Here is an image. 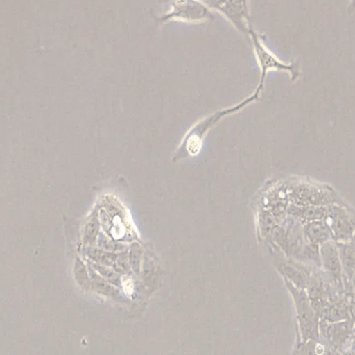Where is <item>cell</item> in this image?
Here are the masks:
<instances>
[{
	"mask_svg": "<svg viewBox=\"0 0 355 355\" xmlns=\"http://www.w3.org/2000/svg\"><path fill=\"white\" fill-rule=\"evenodd\" d=\"M261 92L256 91L254 95L250 96L248 99L244 101L240 102L233 107L225 108L223 110H219V112H214L211 116H207L204 120L198 122V124L194 125L187 135L184 137L183 141H182L181 146L175 154L174 162L178 160L183 159L185 157H189V156H196L200 153L202 150V141H204L205 135L209 132L211 127L214 126L218 121L225 116H229V114H235L238 110H242V108L248 106V104L252 103L259 99Z\"/></svg>",
	"mask_w": 355,
	"mask_h": 355,
	"instance_id": "cell-1",
	"label": "cell"
},
{
	"mask_svg": "<svg viewBox=\"0 0 355 355\" xmlns=\"http://www.w3.org/2000/svg\"><path fill=\"white\" fill-rule=\"evenodd\" d=\"M310 237L314 242H324L329 238L327 227L320 223H313L311 225Z\"/></svg>",
	"mask_w": 355,
	"mask_h": 355,
	"instance_id": "cell-6",
	"label": "cell"
},
{
	"mask_svg": "<svg viewBox=\"0 0 355 355\" xmlns=\"http://www.w3.org/2000/svg\"><path fill=\"white\" fill-rule=\"evenodd\" d=\"M252 41V48H254V56L261 70V79L257 91L261 92L264 85L265 78L270 71H284L288 72L291 76L292 81H295L300 77V60L296 62H282L263 41L262 35H258L254 29L250 28L248 33Z\"/></svg>",
	"mask_w": 355,
	"mask_h": 355,
	"instance_id": "cell-2",
	"label": "cell"
},
{
	"mask_svg": "<svg viewBox=\"0 0 355 355\" xmlns=\"http://www.w3.org/2000/svg\"><path fill=\"white\" fill-rule=\"evenodd\" d=\"M355 12V0H352V2H350L349 8H348V12H349L350 15L354 14Z\"/></svg>",
	"mask_w": 355,
	"mask_h": 355,
	"instance_id": "cell-7",
	"label": "cell"
},
{
	"mask_svg": "<svg viewBox=\"0 0 355 355\" xmlns=\"http://www.w3.org/2000/svg\"><path fill=\"white\" fill-rule=\"evenodd\" d=\"M212 10L202 0H173L170 10L164 15L162 21L200 24L213 19Z\"/></svg>",
	"mask_w": 355,
	"mask_h": 355,
	"instance_id": "cell-3",
	"label": "cell"
},
{
	"mask_svg": "<svg viewBox=\"0 0 355 355\" xmlns=\"http://www.w3.org/2000/svg\"><path fill=\"white\" fill-rule=\"evenodd\" d=\"M293 291L295 297L296 308H297L298 320H300V331L304 341H315L318 338V320L316 311L309 302L308 296L300 290Z\"/></svg>",
	"mask_w": 355,
	"mask_h": 355,
	"instance_id": "cell-4",
	"label": "cell"
},
{
	"mask_svg": "<svg viewBox=\"0 0 355 355\" xmlns=\"http://www.w3.org/2000/svg\"><path fill=\"white\" fill-rule=\"evenodd\" d=\"M322 257L327 270L331 271L334 275H339L340 261L335 248L327 246L324 250H322Z\"/></svg>",
	"mask_w": 355,
	"mask_h": 355,
	"instance_id": "cell-5",
	"label": "cell"
}]
</instances>
